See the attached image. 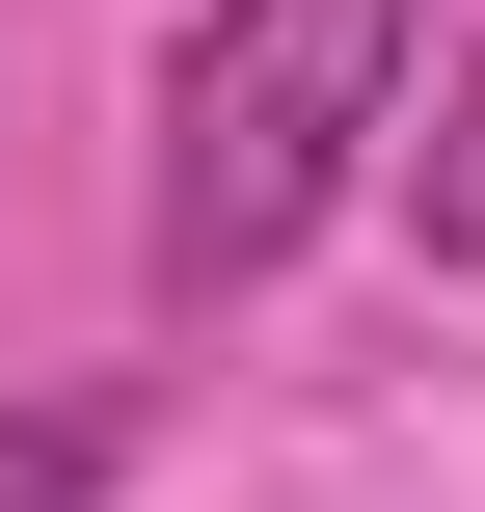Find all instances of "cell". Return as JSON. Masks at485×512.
Masks as SVG:
<instances>
[{
  "instance_id": "3",
  "label": "cell",
  "mask_w": 485,
  "mask_h": 512,
  "mask_svg": "<svg viewBox=\"0 0 485 512\" xmlns=\"http://www.w3.org/2000/svg\"><path fill=\"white\" fill-rule=\"evenodd\" d=\"M108 459H135V405H0V512H81Z\"/></svg>"
},
{
  "instance_id": "1",
  "label": "cell",
  "mask_w": 485,
  "mask_h": 512,
  "mask_svg": "<svg viewBox=\"0 0 485 512\" xmlns=\"http://www.w3.org/2000/svg\"><path fill=\"white\" fill-rule=\"evenodd\" d=\"M351 135H405V0H216L162 54V297L297 270V216L351 189Z\"/></svg>"
},
{
  "instance_id": "2",
  "label": "cell",
  "mask_w": 485,
  "mask_h": 512,
  "mask_svg": "<svg viewBox=\"0 0 485 512\" xmlns=\"http://www.w3.org/2000/svg\"><path fill=\"white\" fill-rule=\"evenodd\" d=\"M405 216H432V270H485V81L405 108Z\"/></svg>"
}]
</instances>
